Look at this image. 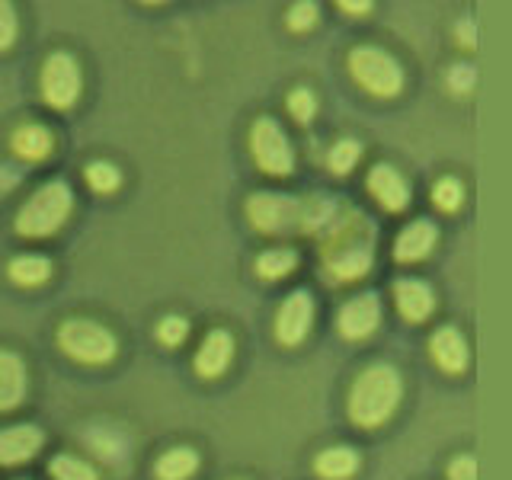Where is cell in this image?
Returning a JSON list of instances; mask_svg holds the SVG:
<instances>
[{
    "label": "cell",
    "instance_id": "cell-1",
    "mask_svg": "<svg viewBox=\"0 0 512 480\" xmlns=\"http://www.w3.org/2000/svg\"><path fill=\"white\" fill-rule=\"evenodd\" d=\"M400 400V378L391 365H372L356 378L349 394V416L356 426H381Z\"/></svg>",
    "mask_w": 512,
    "mask_h": 480
},
{
    "label": "cell",
    "instance_id": "cell-2",
    "mask_svg": "<svg viewBox=\"0 0 512 480\" xmlns=\"http://www.w3.org/2000/svg\"><path fill=\"white\" fill-rule=\"evenodd\" d=\"M324 263L336 279H359L372 266V224L362 215L343 218L324 244Z\"/></svg>",
    "mask_w": 512,
    "mask_h": 480
},
{
    "label": "cell",
    "instance_id": "cell-3",
    "mask_svg": "<svg viewBox=\"0 0 512 480\" xmlns=\"http://www.w3.org/2000/svg\"><path fill=\"white\" fill-rule=\"evenodd\" d=\"M74 196L68 183L52 180L39 186L32 196L23 202L20 215H16V231L23 237H52L71 215Z\"/></svg>",
    "mask_w": 512,
    "mask_h": 480
},
{
    "label": "cell",
    "instance_id": "cell-4",
    "mask_svg": "<svg viewBox=\"0 0 512 480\" xmlns=\"http://www.w3.org/2000/svg\"><path fill=\"white\" fill-rule=\"evenodd\" d=\"M247 215L253 221V228H260L266 234H279V231H292L298 224L304 228H314L317 221H324L330 215L327 205L317 208H304L298 199L276 196V192H256L247 202Z\"/></svg>",
    "mask_w": 512,
    "mask_h": 480
},
{
    "label": "cell",
    "instance_id": "cell-5",
    "mask_svg": "<svg viewBox=\"0 0 512 480\" xmlns=\"http://www.w3.org/2000/svg\"><path fill=\"white\" fill-rule=\"evenodd\" d=\"M58 346L61 352H68L71 359L84 365H103L116 356V336H112L103 324L96 320H64L58 327Z\"/></svg>",
    "mask_w": 512,
    "mask_h": 480
},
{
    "label": "cell",
    "instance_id": "cell-6",
    "mask_svg": "<svg viewBox=\"0 0 512 480\" xmlns=\"http://www.w3.org/2000/svg\"><path fill=\"white\" fill-rule=\"evenodd\" d=\"M349 71L368 93H375V96H394L400 87H404V71H400V64L388 52H381V48H372V45H362L349 55Z\"/></svg>",
    "mask_w": 512,
    "mask_h": 480
},
{
    "label": "cell",
    "instance_id": "cell-7",
    "mask_svg": "<svg viewBox=\"0 0 512 480\" xmlns=\"http://www.w3.org/2000/svg\"><path fill=\"white\" fill-rule=\"evenodd\" d=\"M250 151H253V160L256 167L263 173H272V176H285L292 173V144H288L285 132L272 122V119H256L253 128H250Z\"/></svg>",
    "mask_w": 512,
    "mask_h": 480
},
{
    "label": "cell",
    "instance_id": "cell-8",
    "mask_svg": "<svg viewBox=\"0 0 512 480\" xmlns=\"http://www.w3.org/2000/svg\"><path fill=\"white\" fill-rule=\"evenodd\" d=\"M42 96L48 106L55 109H71L80 96V68L68 52L48 55L42 68Z\"/></svg>",
    "mask_w": 512,
    "mask_h": 480
},
{
    "label": "cell",
    "instance_id": "cell-9",
    "mask_svg": "<svg viewBox=\"0 0 512 480\" xmlns=\"http://www.w3.org/2000/svg\"><path fill=\"white\" fill-rule=\"evenodd\" d=\"M311 320H314V301H311V295L308 292L288 295L285 304L279 308V317H276V336H279V343L298 346L304 336H308Z\"/></svg>",
    "mask_w": 512,
    "mask_h": 480
},
{
    "label": "cell",
    "instance_id": "cell-10",
    "mask_svg": "<svg viewBox=\"0 0 512 480\" xmlns=\"http://www.w3.org/2000/svg\"><path fill=\"white\" fill-rule=\"evenodd\" d=\"M378 317H381L378 298L359 295L340 311V330H343V336H349V340H362V336H368L378 327Z\"/></svg>",
    "mask_w": 512,
    "mask_h": 480
},
{
    "label": "cell",
    "instance_id": "cell-11",
    "mask_svg": "<svg viewBox=\"0 0 512 480\" xmlns=\"http://www.w3.org/2000/svg\"><path fill=\"white\" fill-rule=\"evenodd\" d=\"M45 442L42 429L36 426H10L0 432V464H20L29 461Z\"/></svg>",
    "mask_w": 512,
    "mask_h": 480
},
{
    "label": "cell",
    "instance_id": "cell-12",
    "mask_svg": "<svg viewBox=\"0 0 512 480\" xmlns=\"http://www.w3.org/2000/svg\"><path fill=\"white\" fill-rule=\"evenodd\" d=\"M368 189H372V196L388 208V212H400V208L410 202V189L404 183V176L388 164H381L368 173Z\"/></svg>",
    "mask_w": 512,
    "mask_h": 480
},
{
    "label": "cell",
    "instance_id": "cell-13",
    "mask_svg": "<svg viewBox=\"0 0 512 480\" xmlns=\"http://www.w3.org/2000/svg\"><path fill=\"white\" fill-rule=\"evenodd\" d=\"M231 356H234V340L228 330H212L205 336V343L196 356V372L202 378H218L224 368L231 365Z\"/></svg>",
    "mask_w": 512,
    "mask_h": 480
},
{
    "label": "cell",
    "instance_id": "cell-14",
    "mask_svg": "<svg viewBox=\"0 0 512 480\" xmlns=\"http://www.w3.org/2000/svg\"><path fill=\"white\" fill-rule=\"evenodd\" d=\"M26 397V365L16 352L0 349V410L16 407Z\"/></svg>",
    "mask_w": 512,
    "mask_h": 480
},
{
    "label": "cell",
    "instance_id": "cell-15",
    "mask_svg": "<svg viewBox=\"0 0 512 480\" xmlns=\"http://www.w3.org/2000/svg\"><path fill=\"white\" fill-rule=\"evenodd\" d=\"M10 148H13L16 157H23V160H45L55 148V138H52V132H48L45 125L26 122V125H20L13 132Z\"/></svg>",
    "mask_w": 512,
    "mask_h": 480
},
{
    "label": "cell",
    "instance_id": "cell-16",
    "mask_svg": "<svg viewBox=\"0 0 512 480\" xmlns=\"http://www.w3.org/2000/svg\"><path fill=\"white\" fill-rule=\"evenodd\" d=\"M394 298H397V308L400 314H404L407 320H426L432 304H436V298H432L429 285L420 282V279H400L394 285Z\"/></svg>",
    "mask_w": 512,
    "mask_h": 480
},
{
    "label": "cell",
    "instance_id": "cell-17",
    "mask_svg": "<svg viewBox=\"0 0 512 480\" xmlns=\"http://www.w3.org/2000/svg\"><path fill=\"white\" fill-rule=\"evenodd\" d=\"M432 247H436V228H432L429 221H416L410 228L400 231L394 244V256L400 263H413V260H423Z\"/></svg>",
    "mask_w": 512,
    "mask_h": 480
},
{
    "label": "cell",
    "instance_id": "cell-18",
    "mask_svg": "<svg viewBox=\"0 0 512 480\" xmlns=\"http://www.w3.org/2000/svg\"><path fill=\"white\" fill-rule=\"evenodd\" d=\"M429 349H432V359H436L445 372H464V365H468V346H464L461 333L452 327H445L432 336Z\"/></svg>",
    "mask_w": 512,
    "mask_h": 480
},
{
    "label": "cell",
    "instance_id": "cell-19",
    "mask_svg": "<svg viewBox=\"0 0 512 480\" xmlns=\"http://www.w3.org/2000/svg\"><path fill=\"white\" fill-rule=\"evenodd\" d=\"M196 468H199V455L192 448H170V452L157 458L154 474L157 480H186L196 474Z\"/></svg>",
    "mask_w": 512,
    "mask_h": 480
},
{
    "label": "cell",
    "instance_id": "cell-20",
    "mask_svg": "<svg viewBox=\"0 0 512 480\" xmlns=\"http://www.w3.org/2000/svg\"><path fill=\"white\" fill-rule=\"evenodd\" d=\"M314 464H317V474L324 477V480H343L349 474H356L359 455L352 452V448L336 445V448H327V452H320Z\"/></svg>",
    "mask_w": 512,
    "mask_h": 480
},
{
    "label": "cell",
    "instance_id": "cell-21",
    "mask_svg": "<svg viewBox=\"0 0 512 480\" xmlns=\"http://www.w3.org/2000/svg\"><path fill=\"white\" fill-rule=\"evenodd\" d=\"M7 272L16 285L32 288V285H42L48 276H52V263H48V256H42V253H26V256H16Z\"/></svg>",
    "mask_w": 512,
    "mask_h": 480
},
{
    "label": "cell",
    "instance_id": "cell-22",
    "mask_svg": "<svg viewBox=\"0 0 512 480\" xmlns=\"http://www.w3.org/2000/svg\"><path fill=\"white\" fill-rule=\"evenodd\" d=\"M295 263H298V256L292 250H266L260 253V260H256V272H260L263 279H282L295 269Z\"/></svg>",
    "mask_w": 512,
    "mask_h": 480
},
{
    "label": "cell",
    "instance_id": "cell-23",
    "mask_svg": "<svg viewBox=\"0 0 512 480\" xmlns=\"http://www.w3.org/2000/svg\"><path fill=\"white\" fill-rule=\"evenodd\" d=\"M52 477L55 480H96V471L87 461L71 458V455H58L52 461Z\"/></svg>",
    "mask_w": 512,
    "mask_h": 480
},
{
    "label": "cell",
    "instance_id": "cell-24",
    "mask_svg": "<svg viewBox=\"0 0 512 480\" xmlns=\"http://www.w3.org/2000/svg\"><path fill=\"white\" fill-rule=\"evenodd\" d=\"M84 176H87L90 189H96V192H112V189H119V183H122V173L112 164H106V160H96V164H90L84 170Z\"/></svg>",
    "mask_w": 512,
    "mask_h": 480
},
{
    "label": "cell",
    "instance_id": "cell-25",
    "mask_svg": "<svg viewBox=\"0 0 512 480\" xmlns=\"http://www.w3.org/2000/svg\"><path fill=\"white\" fill-rule=\"evenodd\" d=\"M432 199H436V205L442 208V212H455V208L461 205V199H464V189H461L458 180L445 176V180H439L436 189H432Z\"/></svg>",
    "mask_w": 512,
    "mask_h": 480
},
{
    "label": "cell",
    "instance_id": "cell-26",
    "mask_svg": "<svg viewBox=\"0 0 512 480\" xmlns=\"http://www.w3.org/2000/svg\"><path fill=\"white\" fill-rule=\"evenodd\" d=\"M359 154H362L359 141H340V144H336V148L330 151V170H333V173H349L352 167H356Z\"/></svg>",
    "mask_w": 512,
    "mask_h": 480
},
{
    "label": "cell",
    "instance_id": "cell-27",
    "mask_svg": "<svg viewBox=\"0 0 512 480\" xmlns=\"http://www.w3.org/2000/svg\"><path fill=\"white\" fill-rule=\"evenodd\" d=\"M186 333H189V324L183 317H164L157 324V340L164 346H180L186 340Z\"/></svg>",
    "mask_w": 512,
    "mask_h": 480
},
{
    "label": "cell",
    "instance_id": "cell-28",
    "mask_svg": "<svg viewBox=\"0 0 512 480\" xmlns=\"http://www.w3.org/2000/svg\"><path fill=\"white\" fill-rule=\"evenodd\" d=\"M314 109H317V103H314V96L308 90H295L292 96H288V112H292L298 122L314 119Z\"/></svg>",
    "mask_w": 512,
    "mask_h": 480
},
{
    "label": "cell",
    "instance_id": "cell-29",
    "mask_svg": "<svg viewBox=\"0 0 512 480\" xmlns=\"http://www.w3.org/2000/svg\"><path fill=\"white\" fill-rule=\"evenodd\" d=\"M16 32H20V23H16V10L10 4L0 0V48H10Z\"/></svg>",
    "mask_w": 512,
    "mask_h": 480
},
{
    "label": "cell",
    "instance_id": "cell-30",
    "mask_svg": "<svg viewBox=\"0 0 512 480\" xmlns=\"http://www.w3.org/2000/svg\"><path fill=\"white\" fill-rule=\"evenodd\" d=\"M317 23V7L314 4H298L288 10V26H292L295 32H304V29H311Z\"/></svg>",
    "mask_w": 512,
    "mask_h": 480
},
{
    "label": "cell",
    "instance_id": "cell-31",
    "mask_svg": "<svg viewBox=\"0 0 512 480\" xmlns=\"http://www.w3.org/2000/svg\"><path fill=\"white\" fill-rule=\"evenodd\" d=\"M448 84H452L455 93H468L474 87V68L471 64H455V68L448 71Z\"/></svg>",
    "mask_w": 512,
    "mask_h": 480
},
{
    "label": "cell",
    "instance_id": "cell-32",
    "mask_svg": "<svg viewBox=\"0 0 512 480\" xmlns=\"http://www.w3.org/2000/svg\"><path fill=\"white\" fill-rule=\"evenodd\" d=\"M448 477H452V480H477V461H474L471 455L455 458V461H452V471H448Z\"/></svg>",
    "mask_w": 512,
    "mask_h": 480
},
{
    "label": "cell",
    "instance_id": "cell-33",
    "mask_svg": "<svg viewBox=\"0 0 512 480\" xmlns=\"http://www.w3.org/2000/svg\"><path fill=\"white\" fill-rule=\"evenodd\" d=\"M458 39L464 42V45H474L477 39H474V23H461L458 26Z\"/></svg>",
    "mask_w": 512,
    "mask_h": 480
},
{
    "label": "cell",
    "instance_id": "cell-34",
    "mask_svg": "<svg viewBox=\"0 0 512 480\" xmlns=\"http://www.w3.org/2000/svg\"><path fill=\"white\" fill-rule=\"evenodd\" d=\"M346 13H365L368 10V4H365V0H343V4H340Z\"/></svg>",
    "mask_w": 512,
    "mask_h": 480
}]
</instances>
